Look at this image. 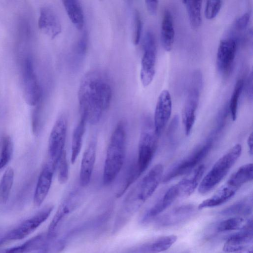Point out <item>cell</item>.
Wrapping results in <instances>:
<instances>
[{
	"label": "cell",
	"instance_id": "2",
	"mask_svg": "<svg viewBox=\"0 0 253 253\" xmlns=\"http://www.w3.org/2000/svg\"><path fill=\"white\" fill-rule=\"evenodd\" d=\"M164 167L162 164L154 166L126 196L116 225L122 226L128 218L154 193L163 178Z\"/></svg>",
	"mask_w": 253,
	"mask_h": 253
},
{
	"label": "cell",
	"instance_id": "22",
	"mask_svg": "<svg viewBox=\"0 0 253 253\" xmlns=\"http://www.w3.org/2000/svg\"><path fill=\"white\" fill-rule=\"evenodd\" d=\"M174 33L172 14L169 10L165 9L161 23V40L164 48L167 51H170L173 47Z\"/></svg>",
	"mask_w": 253,
	"mask_h": 253
},
{
	"label": "cell",
	"instance_id": "38",
	"mask_svg": "<svg viewBox=\"0 0 253 253\" xmlns=\"http://www.w3.org/2000/svg\"><path fill=\"white\" fill-rule=\"evenodd\" d=\"M222 4L221 0H208L206 2L205 15L208 19L214 18L220 11Z\"/></svg>",
	"mask_w": 253,
	"mask_h": 253
},
{
	"label": "cell",
	"instance_id": "30",
	"mask_svg": "<svg viewBox=\"0 0 253 253\" xmlns=\"http://www.w3.org/2000/svg\"><path fill=\"white\" fill-rule=\"evenodd\" d=\"M14 172L12 168H8L0 181V204H5L9 198L13 185Z\"/></svg>",
	"mask_w": 253,
	"mask_h": 253
},
{
	"label": "cell",
	"instance_id": "27",
	"mask_svg": "<svg viewBox=\"0 0 253 253\" xmlns=\"http://www.w3.org/2000/svg\"><path fill=\"white\" fill-rule=\"evenodd\" d=\"M186 7L191 27L195 30L198 29L202 23V0H183Z\"/></svg>",
	"mask_w": 253,
	"mask_h": 253
},
{
	"label": "cell",
	"instance_id": "11",
	"mask_svg": "<svg viewBox=\"0 0 253 253\" xmlns=\"http://www.w3.org/2000/svg\"><path fill=\"white\" fill-rule=\"evenodd\" d=\"M23 81V94L26 102L30 106H36L42 101V91L32 61L29 58L24 61Z\"/></svg>",
	"mask_w": 253,
	"mask_h": 253
},
{
	"label": "cell",
	"instance_id": "35",
	"mask_svg": "<svg viewBox=\"0 0 253 253\" xmlns=\"http://www.w3.org/2000/svg\"><path fill=\"white\" fill-rule=\"evenodd\" d=\"M41 102L35 106L31 117V126L33 133L38 136L41 132L43 125Z\"/></svg>",
	"mask_w": 253,
	"mask_h": 253
},
{
	"label": "cell",
	"instance_id": "7",
	"mask_svg": "<svg viewBox=\"0 0 253 253\" xmlns=\"http://www.w3.org/2000/svg\"><path fill=\"white\" fill-rule=\"evenodd\" d=\"M53 209L52 205H46L21 222L0 239V246L9 242L22 240L32 233L48 218Z\"/></svg>",
	"mask_w": 253,
	"mask_h": 253
},
{
	"label": "cell",
	"instance_id": "46",
	"mask_svg": "<svg viewBox=\"0 0 253 253\" xmlns=\"http://www.w3.org/2000/svg\"><path fill=\"white\" fill-rule=\"evenodd\" d=\"M237 253H253L252 248H248L243 251L238 252Z\"/></svg>",
	"mask_w": 253,
	"mask_h": 253
},
{
	"label": "cell",
	"instance_id": "13",
	"mask_svg": "<svg viewBox=\"0 0 253 253\" xmlns=\"http://www.w3.org/2000/svg\"><path fill=\"white\" fill-rule=\"evenodd\" d=\"M172 111V100L168 90H163L156 103L153 124L157 135L159 136L167 125Z\"/></svg>",
	"mask_w": 253,
	"mask_h": 253
},
{
	"label": "cell",
	"instance_id": "14",
	"mask_svg": "<svg viewBox=\"0 0 253 253\" xmlns=\"http://www.w3.org/2000/svg\"><path fill=\"white\" fill-rule=\"evenodd\" d=\"M56 166L47 161L43 167L36 187L33 202L35 206H41L46 198L51 187Z\"/></svg>",
	"mask_w": 253,
	"mask_h": 253
},
{
	"label": "cell",
	"instance_id": "34",
	"mask_svg": "<svg viewBox=\"0 0 253 253\" xmlns=\"http://www.w3.org/2000/svg\"><path fill=\"white\" fill-rule=\"evenodd\" d=\"M247 223L245 224V219L242 217H231L220 222L217 226L216 230L218 232H225L242 229Z\"/></svg>",
	"mask_w": 253,
	"mask_h": 253
},
{
	"label": "cell",
	"instance_id": "32",
	"mask_svg": "<svg viewBox=\"0 0 253 253\" xmlns=\"http://www.w3.org/2000/svg\"><path fill=\"white\" fill-rule=\"evenodd\" d=\"M13 152V144L8 135L3 136L0 154V171L10 161Z\"/></svg>",
	"mask_w": 253,
	"mask_h": 253
},
{
	"label": "cell",
	"instance_id": "8",
	"mask_svg": "<svg viewBox=\"0 0 253 253\" xmlns=\"http://www.w3.org/2000/svg\"><path fill=\"white\" fill-rule=\"evenodd\" d=\"M143 54L141 61L140 78L144 86H148L155 74L157 44L153 34L147 31L143 41Z\"/></svg>",
	"mask_w": 253,
	"mask_h": 253
},
{
	"label": "cell",
	"instance_id": "16",
	"mask_svg": "<svg viewBox=\"0 0 253 253\" xmlns=\"http://www.w3.org/2000/svg\"><path fill=\"white\" fill-rule=\"evenodd\" d=\"M79 198L77 191H74L61 203L48 227L46 234L50 239H53L57 228L65 217L76 208Z\"/></svg>",
	"mask_w": 253,
	"mask_h": 253
},
{
	"label": "cell",
	"instance_id": "19",
	"mask_svg": "<svg viewBox=\"0 0 253 253\" xmlns=\"http://www.w3.org/2000/svg\"><path fill=\"white\" fill-rule=\"evenodd\" d=\"M239 188L230 180L221 186L210 198L203 201L198 206L199 210L221 205L230 199Z\"/></svg>",
	"mask_w": 253,
	"mask_h": 253
},
{
	"label": "cell",
	"instance_id": "33",
	"mask_svg": "<svg viewBox=\"0 0 253 253\" xmlns=\"http://www.w3.org/2000/svg\"><path fill=\"white\" fill-rule=\"evenodd\" d=\"M244 84V80L241 79L236 82L228 105L229 113L233 121L237 118L238 104L240 96Z\"/></svg>",
	"mask_w": 253,
	"mask_h": 253
},
{
	"label": "cell",
	"instance_id": "15",
	"mask_svg": "<svg viewBox=\"0 0 253 253\" xmlns=\"http://www.w3.org/2000/svg\"><path fill=\"white\" fill-rule=\"evenodd\" d=\"M39 29L51 39L59 35L62 30L60 21L54 10L49 6L41 8L38 20Z\"/></svg>",
	"mask_w": 253,
	"mask_h": 253
},
{
	"label": "cell",
	"instance_id": "24",
	"mask_svg": "<svg viewBox=\"0 0 253 253\" xmlns=\"http://www.w3.org/2000/svg\"><path fill=\"white\" fill-rule=\"evenodd\" d=\"M67 14L74 26L82 30L84 26V18L83 7L80 2L76 0H62Z\"/></svg>",
	"mask_w": 253,
	"mask_h": 253
},
{
	"label": "cell",
	"instance_id": "21",
	"mask_svg": "<svg viewBox=\"0 0 253 253\" xmlns=\"http://www.w3.org/2000/svg\"><path fill=\"white\" fill-rule=\"evenodd\" d=\"M179 197H180V194L176 184L170 187L163 197L147 211L143 217V221L146 222L163 212Z\"/></svg>",
	"mask_w": 253,
	"mask_h": 253
},
{
	"label": "cell",
	"instance_id": "10",
	"mask_svg": "<svg viewBox=\"0 0 253 253\" xmlns=\"http://www.w3.org/2000/svg\"><path fill=\"white\" fill-rule=\"evenodd\" d=\"M67 118L61 114L56 121L51 131L48 146V161L56 166L64 146L67 129Z\"/></svg>",
	"mask_w": 253,
	"mask_h": 253
},
{
	"label": "cell",
	"instance_id": "43",
	"mask_svg": "<svg viewBox=\"0 0 253 253\" xmlns=\"http://www.w3.org/2000/svg\"><path fill=\"white\" fill-rule=\"evenodd\" d=\"M31 253H55L53 244L50 243L48 246Z\"/></svg>",
	"mask_w": 253,
	"mask_h": 253
},
{
	"label": "cell",
	"instance_id": "18",
	"mask_svg": "<svg viewBox=\"0 0 253 253\" xmlns=\"http://www.w3.org/2000/svg\"><path fill=\"white\" fill-rule=\"evenodd\" d=\"M96 155V141L92 140L84 152L82 157L80 171V183L82 187L87 186L90 182Z\"/></svg>",
	"mask_w": 253,
	"mask_h": 253
},
{
	"label": "cell",
	"instance_id": "20",
	"mask_svg": "<svg viewBox=\"0 0 253 253\" xmlns=\"http://www.w3.org/2000/svg\"><path fill=\"white\" fill-rule=\"evenodd\" d=\"M47 234H39L22 244L0 251V253H31L48 246L51 242Z\"/></svg>",
	"mask_w": 253,
	"mask_h": 253
},
{
	"label": "cell",
	"instance_id": "17",
	"mask_svg": "<svg viewBox=\"0 0 253 253\" xmlns=\"http://www.w3.org/2000/svg\"><path fill=\"white\" fill-rule=\"evenodd\" d=\"M240 232L229 237L224 244L223 251L226 253L238 252L247 249L253 242L252 221H248Z\"/></svg>",
	"mask_w": 253,
	"mask_h": 253
},
{
	"label": "cell",
	"instance_id": "36",
	"mask_svg": "<svg viewBox=\"0 0 253 253\" xmlns=\"http://www.w3.org/2000/svg\"><path fill=\"white\" fill-rule=\"evenodd\" d=\"M56 168L58 171V180L60 184L65 183L69 178V168L66 151L64 150L60 156Z\"/></svg>",
	"mask_w": 253,
	"mask_h": 253
},
{
	"label": "cell",
	"instance_id": "45",
	"mask_svg": "<svg viewBox=\"0 0 253 253\" xmlns=\"http://www.w3.org/2000/svg\"><path fill=\"white\" fill-rule=\"evenodd\" d=\"M248 146L249 150V152L251 155L253 154V133H251L249 135L247 140Z\"/></svg>",
	"mask_w": 253,
	"mask_h": 253
},
{
	"label": "cell",
	"instance_id": "41",
	"mask_svg": "<svg viewBox=\"0 0 253 253\" xmlns=\"http://www.w3.org/2000/svg\"><path fill=\"white\" fill-rule=\"evenodd\" d=\"M179 118L178 116H175L171 121L170 124L168 129V136L170 141H173L174 134L175 133L178 125Z\"/></svg>",
	"mask_w": 253,
	"mask_h": 253
},
{
	"label": "cell",
	"instance_id": "1",
	"mask_svg": "<svg viewBox=\"0 0 253 253\" xmlns=\"http://www.w3.org/2000/svg\"><path fill=\"white\" fill-rule=\"evenodd\" d=\"M78 97L80 118L90 124L98 123L112 98V88L108 77L97 70L87 73L81 80Z\"/></svg>",
	"mask_w": 253,
	"mask_h": 253
},
{
	"label": "cell",
	"instance_id": "25",
	"mask_svg": "<svg viewBox=\"0 0 253 253\" xmlns=\"http://www.w3.org/2000/svg\"><path fill=\"white\" fill-rule=\"evenodd\" d=\"M193 210L194 207L192 205L181 206L163 216L160 219L159 223L162 226L174 225L188 217Z\"/></svg>",
	"mask_w": 253,
	"mask_h": 253
},
{
	"label": "cell",
	"instance_id": "23",
	"mask_svg": "<svg viewBox=\"0 0 253 253\" xmlns=\"http://www.w3.org/2000/svg\"><path fill=\"white\" fill-rule=\"evenodd\" d=\"M205 167L201 165L197 167L189 176L181 180L176 184L180 196H189L195 191L204 173Z\"/></svg>",
	"mask_w": 253,
	"mask_h": 253
},
{
	"label": "cell",
	"instance_id": "3",
	"mask_svg": "<svg viewBox=\"0 0 253 253\" xmlns=\"http://www.w3.org/2000/svg\"><path fill=\"white\" fill-rule=\"evenodd\" d=\"M126 134L124 122L116 126L108 144L104 163L103 183L108 185L116 179L122 168L125 158Z\"/></svg>",
	"mask_w": 253,
	"mask_h": 253
},
{
	"label": "cell",
	"instance_id": "44",
	"mask_svg": "<svg viewBox=\"0 0 253 253\" xmlns=\"http://www.w3.org/2000/svg\"><path fill=\"white\" fill-rule=\"evenodd\" d=\"M252 83H253V81H252V73L251 74L250 77H249V78L248 79V84H247V93H248V95L249 97V98H250L251 99H252Z\"/></svg>",
	"mask_w": 253,
	"mask_h": 253
},
{
	"label": "cell",
	"instance_id": "31",
	"mask_svg": "<svg viewBox=\"0 0 253 253\" xmlns=\"http://www.w3.org/2000/svg\"><path fill=\"white\" fill-rule=\"evenodd\" d=\"M253 177V164H247L240 167L229 178V179L240 188L243 185L252 181Z\"/></svg>",
	"mask_w": 253,
	"mask_h": 253
},
{
	"label": "cell",
	"instance_id": "5",
	"mask_svg": "<svg viewBox=\"0 0 253 253\" xmlns=\"http://www.w3.org/2000/svg\"><path fill=\"white\" fill-rule=\"evenodd\" d=\"M158 137L152 120L149 116H145L142 124L136 162L139 176L145 171L153 158L157 147Z\"/></svg>",
	"mask_w": 253,
	"mask_h": 253
},
{
	"label": "cell",
	"instance_id": "4",
	"mask_svg": "<svg viewBox=\"0 0 253 253\" xmlns=\"http://www.w3.org/2000/svg\"><path fill=\"white\" fill-rule=\"evenodd\" d=\"M241 153L242 146L237 144L221 156L201 180L199 192L206 194L218 184L238 160Z\"/></svg>",
	"mask_w": 253,
	"mask_h": 253
},
{
	"label": "cell",
	"instance_id": "28",
	"mask_svg": "<svg viewBox=\"0 0 253 253\" xmlns=\"http://www.w3.org/2000/svg\"><path fill=\"white\" fill-rule=\"evenodd\" d=\"M252 211V195L230 206L221 211L223 215H248Z\"/></svg>",
	"mask_w": 253,
	"mask_h": 253
},
{
	"label": "cell",
	"instance_id": "6",
	"mask_svg": "<svg viewBox=\"0 0 253 253\" xmlns=\"http://www.w3.org/2000/svg\"><path fill=\"white\" fill-rule=\"evenodd\" d=\"M202 84V76L199 71L192 76L187 97L182 113L185 133L188 135L193 128L196 117V112Z\"/></svg>",
	"mask_w": 253,
	"mask_h": 253
},
{
	"label": "cell",
	"instance_id": "37",
	"mask_svg": "<svg viewBox=\"0 0 253 253\" xmlns=\"http://www.w3.org/2000/svg\"><path fill=\"white\" fill-rule=\"evenodd\" d=\"M142 22L139 12L135 9L133 12V42L135 45L139 43L141 38Z\"/></svg>",
	"mask_w": 253,
	"mask_h": 253
},
{
	"label": "cell",
	"instance_id": "29",
	"mask_svg": "<svg viewBox=\"0 0 253 253\" xmlns=\"http://www.w3.org/2000/svg\"><path fill=\"white\" fill-rule=\"evenodd\" d=\"M176 235H171L160 237L153 243L145 246L142 251L147 253H158L169 249L177 240Z\"/></svg>",
	"mask_w": 253,
	"mask_h": 253
},
{
	"label": "cell",
	"instance_id": "42",
	"mask_svg": "<svg viewBox=\"0 0 253 253\" xmlns=\"http://www.w3.org/2000/svg\"><path fill=\"white\" fill-rule=\"evenodd\" d=\"M145 2L149 13L152 15H155L158 10V1L145 0Z\"/></svg>",
	"mask_w": 253,
	"mask_h": 253
},
{
	"label": "cell",
	"instance_id": "40",
	"mask_svg": "<svg viewBox=\"0 0 253 253\" xmlns=\"http://www.w3.org/2000/svg\"><path fill=\"white\" fill-rule=\"evenodd\" d=\"M250 15L249 13H245L241 15L235 23V27L238 30H243L247 26L249 22Z\"/></svg>",
	"mask_w": 253,
	"mask_h": 253
},
{
	"label": "cell",
	"instance_id": "39",
	"mask_svg": "<svg viewBox=\"0 0 253 253\" xmlns=\"http://www.w3.org/2000/svg\"><path fill=\"white\" fill-rule=\"evenodd\" d=\"M87 45V35L84 33L79 40L77 46V51L80 55H84L86 50Z\"/></svg>",
	"mask_w": 253,
	"mask_h": 253
},
{
	"label": "cell",
	"instance_id": "26",
	"mask_svg": "<svg viewBox=\"0 0 253 253\" xmlns=\"http://www.w3.org/2000/svg\"><path fill=\"white\" fill-rule=\"evenodd\" d=\"M86 123L84 119L80 118L73 131L71 144L72 164L75 163L81 152Z\"/></svg>",
	"mask_w": 253,
	"mask_h": 253
},
{
	"label": "cell",
	"instance_id": "12",
	"mask_svg": "<svg viewBox=\"0 0 253 253\" xmlns=\"http://www.w3.org/2000/svg\"><path fill=\"white\" fill-rule=\"evenodd\" d=\"M237 51V42L232 38L221 40L216 54V65L219 72L228 76L232 71Z\"/></svg>",
	"mask_w": 253,
	"mask_h": 253
},
{
	"label": "cell",
	"instance_id": "9",
	"mask_svg": "<svg viewBox=\"0 0 253 253\" xmlns=\"http://www.w3.org/2000/svg\"><path fill=\"white\" fill-rule=\"evenodd\" d=\"M214 141L211 137L206 143L193 153L172 167L162 178L163 182L190 172L207 156L211 151Z\"/></svg>",
	"mask_w": 253,
	"mask_h": 253
}]
</instances>
